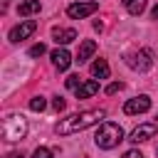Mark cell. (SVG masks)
Listing matches in <instances>:
<instances>
[{
  "mask_svg": "<svg viewBox=\"0 0 158 158\" xmlns=\"http://www.w3.org/2000/svg\"><path fill=\"white\" fill-rule=\"evenodd\" d=\"M79 84H81V79H79V74H69L67 77V89H79Z\"/></svg>",
  "mask_w": 158,
  "mask_h": 158,
  "instance_id": "e0dca14e",
  "label": "cell"
},
{
  "mask_svg": "<svg viewBox=\"0 0 158 158\" xmlns=\"http://www.w3.org/2000/svg\"><path fill=\"white\" fill-rule=\"evenodd\" d=\"M7 158H25V156H22V153H10Z\"/></svg>",
  "mask_w": 158,
  "mask_h": 158,
  "instance_id": "cb8c5ba5",
  "label": "cell"
},
{
  "mask_svg": "<svg viewBox=\"0 0 158 158\" xmlns=\"http://www.w3.org/2000/svg\"><path fill=\"white\" fill-rule=\"evenodd\" d=\"M123 2H126V10L131 15H141L146 10V0H123Z\"/></svg>",
  "mask_w": 158,
  "mask_h": 158,
  "instance_id": "9a60e30c",
  "label": "cell"
},
{
  "mask_svg": "<svg viewBox=\"0 0 158 158\" xmlns=\"http://www.w3.org/2000/svg\"><path fill=\"white\" fill-rule=\"evenodd\" d=\"M49 57H52V64H54V67H57L59 72L69 69V64L74 62V59H72V54H69V52H67L64 47H57V49H54V52H52Z\"/></svg>",
  "mask_w": 158,
  "mask_h": 158,
  "instance_id": "9c48e42d",
  "label": "cell"
},
{
  "mask_svg": "<svg viewBox=\"0 0 158 158\" xmlns=\"http://www.w3.org/2000/svg\"><path fill=\"white\" fill-rule=\"evenodd\" d=\"M32 158H52V151H49V148H44V146H40V148H35Z\"/></svg>",
  "mask_w": 158,
  "mask_h": 158,
  "instance_id": "d6986e66",
  "label": "cell"
},
{
  "mask_svg": "<svg viewBox=\"0 0 158 158\" xmlns=\"http://www.w3.org/2000/svg\"><path fill=\"white\" fill-rule=\"evenodd\" d=\"M96 91H99V81H96V79H86V81L79 84V89H77L74 94H77V99H89V96H94Z\"/></svg>",
  "mask_w": 158,
  "mask_h": 158,
  "instance_id": "8fae6325",
  "label": "cell"
},
{
  "mask_svg": "<svg viewBox=\"0 0 158 158\" xmlns=\"http://www.w3.org/2000/svg\"><path fill=\"white\" fill-rule=\"evenodd\" d=\"M99 10V2H72L67 7V15L72 20H81V17H89Z\"/></svg>",
  "mask_w": 158,
  "mask_h": 158,
  "instance_id": "5b68a950",
  "label": "cell"
},
{
  "mask_svg": "<svg viewBox=\"0 0 158 158\" xmlns=\"http://www.w3.org/2000/svg\"><path fill=\"white\" fill-rule=\"evenodd\" d=\"M52 37H54L57 44H69L72 40H77V30H72V27H54Z\"/></svg>",
  "mask_w": 158,
  "mask_h": 158,
  "instance_id": "30bf717a",
  "label": "cell"
},
{
  "mask_svg": "<svg viewBox=\"0 0 158 158\" xmlns=\"http://www.w3.org/2000/svg\"><path fill=\"white\" fill-rule=\"evenodd\" d=\"M91 74H94L96 79H106V77L111 74V69H109L106 59H94V62H91Z\"/></svg>",
  "mask_w": 158,
  "mask_h": 158,
  "instance_id": "5bb4252c",
  "label": "cell"
},
{
  "mask_svg": "<svg viewBox=\"0 0 158 158\" xmlns=\"http://www.w3.org/2000/svg\"><path fill=\"white\" fill-rule=\"evenodd\" d=\"M148 109H151V99H148L146 94H141V96H133V99H128V101L123 104V114H128V116L146 114Z\"/></svg>",
  "mask_w": 158,
  "mask_h": 158,
  "instance_id": "8992f818",
  "label": "cell"
},
{
  "mask_svg": "<svg viewBox=\"0 0 158 158\" xmlns=\"http://www.w3.org/2000/svg\"><path fill=\"white\" fill-rule=\"evenodd\" d=\"M121 89H123V84H121V81H114V84L106 86V94H116V91H121Z\"/></svg>",
  "mask_w": 158,
  "mask_h": 158,
  "instance_id": "44dd1931",
  "label": "cell"
},
{
  "mask_svg": "<svg viewBox=\"0 0 158 158\" xmlns=\"http://www.w3.org/2000/svg\"><path fill=\"white\" fill-rule=\"evenodd\" d=\"M94 52H96V42H94V40H84V42L79 44V52H77V59H74V62L84 64V62H86Z\"/></svg>",
  "mask_w": 158,
  "mask_h": 158,
  "instance_id": "7c38bea8",
  "label": "cell"
},
{
  "mask_svg": "<svg viewBox=\"0 0 158 158\" xmlns=\"http://www.w3.org/2000/svg\"><path fill=\"white\" fill-rule=\"evenodd\" d=\"M30 109H32V111H44V109H47V101H44L42 96H35V99L30 101Z\"/></svg>",
  "mask_w": 158,
  "mask_h": 158,
  "instance_id": "2e32d148",
  "label": "cell"
},
{
  "mask_svg": "<svg viewBox=\"0 0 158 158\" xmlns=\"http://www.w3.org/2000/svg\"><path fill=\"white\" fill-rule=\"evenodd\" d=\"M151 15H153V17H156V20H158V5H156V7H153V10H151Z\"/></svg>",
  "mask_w": 158,
  "mask_h": 158,
  "instance_id": "603a6c76",
  "label": "cell"
},
{
  "mask_svg": "<svg viewBox=\"0 0 158 158\" xmlns=\"http://www.w3.org/2000/svg\"><path fill=\"white\" fill-rule=\"evenodd\" d=\"M35 30H37V22H35V20H25V22H20L17 27H12V30H10V42L27 40V37H30Z\"/></svg>",
  "mask_w": 158,
  "mask_h": 158,
  "instance_id": "52a82bcc",
  "label": "cell"
},
{
  "mask_svg": "<svg viewBox=\"0 0 158 158\" xmlns=\"http://www.w3.org/2000/svg\"><path fill=\"white\" fill-rule=\"evenodd\" d=\"M123 158H143V153H141V151H136V148H131V151H126V153H123Z\"/></svg>",
  "mask_w": 158,
  "mask_h": 158,
  "instance_id": "7402d4cb",
  "label": "cell"
},
{
  "mask_svg": "<svg viewBox=\"0 0 158 158\" xmlns=\"http://www.w3.org/2000/svg\"><path fill=\"white\" fill-rule=\"evenodd\" d=\"M104 116H106L104 109H86V111H79V114H72V116L62 118L54 131H57L59 136H72V133H79V131H84V128L99 123Z\"/></svg>",
  "mask_w": 158,
  "mask_h": 158,
  "instance_id": "6da1fadb",
  "label": "cell"
},
{
  "mask_svg": "<svg viewBox=\"0 0 158 158\" xmlns=\"http://www.w3.org/2000/svg\"><path fill=\"white\" fill-rule=\"evenodd\" d=\"M126 64L136 72H148L153 67V54L148 49H133V52L126 54Z\"/></svg>",
  "mask_w": 158,
  "mask_h": 158,
  "instance_id": "277c9868",
  "label": "cell"
},
{
  "mask_svg": "<svg viewBox=\"0 0 158 158\" xmlns=\"http://www.w3.org/2000/svg\"><path fill=\"white\" fill-rule=\"evenodd\" d=\"M7 2H10V0H2V10H7Z\"/></svg>",
  "mask_w": 158,
  "mask_h": 158,
  "instance_id": "d4e9b609",
  "label": "cell"
},
{
  "mask_svg": "<svg viewBox=\"0 0 158 158\" xmlns=\"http://www.w3.org/2000/svg\"><path fill=\"white\" fill-rule=\"evenodd\" d=\"M156 131H158L156 123H141V126H136V128L131 131V138H128V141H133V143H143V141L153 138Z\"/></svg>",
  "mask_w": 158,
  "mask_h": 158,
  "instance_id": "ba28073f",
  "label": "cell"
},
{
  "mask_svg": "<svg viewBox=\"0 0 158 158\" xmlns=\"http://www.w3.org/2000/svg\"><path fill=\"white\" fill-rule=\"evenodd\" d=\"M64 106H67V101H64L62 96H57V99L52 101V109H54V111H64Z\"/></svg>",
  "mask_w": 158,
  "mask_h": 158,
  "instance_id": "ffe728a7",
  "label": "cell"
},
{
  "mask_svg": "<svg viewBox=\"0 0 158 158\" xmlns=\"http://www.w3.org/2000/svg\"><path fill=\"white\" fill-rule=\"evenodd\" d=\"M121 141H123V128H121L118 123H114V121H104V123L99 126L96 136H94V143H96L99 148H104V151L116 148Z\"/></svg>",
  "mask_w": 158,
  "mask_h": 158,
  "instance_id": "7a4b0ae2",
  "label": "cell"
},
{
  "mask_svg": "<svg viewBox=\"0 0 158 158\" xmlns=\"http://www.w3.org/2000/svg\"><path fill=\"white\" fill-rule=\"evenodd\" d=\"M40 10H42V2H40V0H22V2L17 5V15H20V17H30V15L40 12Z\"/></svg>",
  "mask_w": 158,
  "mask_h": 158,
  "instance_id": "4fadbf2b",
  "label": "cell"
},
{
  "mask_svg": "<svg viewBox=\"0 0 158 158\" xmlns=\"http://www.w3.org/2000/svg\"><path fill=\"white\" fill-rule=\"evenodd\" d=\"M156 118H158V116H156Z\"/></svg>",
  "mask_w": 158,
  "mask_h": 158,
  "instance_id": "484cf974",
  "label": "cell"
},
{
  "mask_svg": "<svg viewBox=\"0 0 158 158\" xmlns=\"http://www.w3.org/2000/svg\"><path fill=\"white\" fill-rule=\"evenodd\" d=\"M25 133H27V123H25L22 116L10 114L2 121V138L5 141H20V138H25Z\"/></svg>",
  "mask_w": 158,
  "mask_h": 158,
  "instance_id": "3957f363",
  "label": "cell"
},
{
  "mask_svg": "<svg viewBox=\"0 0 158 158\" xmlns=\"http://www.w3.org/2000/svg\"><path fill=\"white\" fill-rule=\"evenodd\" d=\"M44 52H47V47H44L42 42H40V44H32V47H30V57H42Z\"/></svg>",
  "mask_w": 158,
  "mask_h": 158,
  "instance_id": "ac0fdd59",
  "label": "cell"
}]
</instances>
